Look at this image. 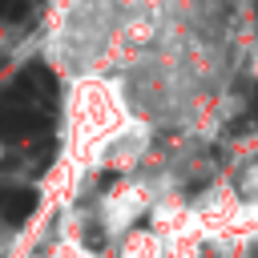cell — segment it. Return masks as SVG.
I'll use <instances>...</instances> for the list:
<instances>
[{
	"instance_id": "1",
	"label": "cell",
	"mask_w": 258,
	"mask_h": 258,
	"mask_svg": "<svg viewBox=\"0 0 258 258\" xmlns=\"http://www.w3.org/2000/svg\"><path fill=\"white\" fill-rule=\"evenodd\" d=\"M32 210H36V189H28V185H0V218L4 222L20 226V222L32 218Z\"/></svg>"
},
{
	"instance_id": "3",
	"label": "cell",
	"mask_w": 258,
	"mask_h": 258,
	"mask_svg": "<svg viewBox=\"0 0 258 258\" xmlns=\"http://www.w3.org/2000/svg\"><path fill=\"white\" fill-rule=\"evenodd\" d=\"M254 121H258V105H254Z\"/></svg>"
},
{
	"instance_id": "2",
	"label": "cell",
	"mask_w": 258,
	"mask_h": 258,
	"mask_svg": "<svg viewBox=\"0 0 258 258\" xmlns=\"http://www.w3.org/2000/svg\"><path fill=\"white\" fill-rule=\"evenodd\" d=\"M24 12H28L24 0H0V20H16V16H24Z\"/></svg>"
}]
</instances>
